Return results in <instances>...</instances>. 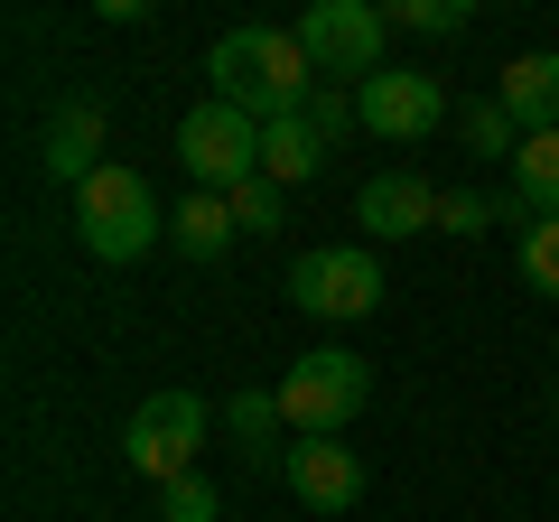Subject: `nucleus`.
Returning <instances> with one entry per match:
<instances>
[{"label": "nucleus", "mask_w": 559, "mask_h": 522, "mask_svg": "<svg viewBox=\"0 0 559 522\" xmlns=\"http://www.w3.org/2000/svg\"><path fill=\"white\" fill-rule=\"evenodd\" d=\"M205 75H215V103H234L252 121H289V112H308L318 66H308L299 28H224Z\"/></svg>", "instance_id": "obj_1"}, {"label": "nucleus", "mask_w": 559, "mask_h": 522, "mask_svg": "<svg viewBox=\"0 0 559 522\" xmlns=\"http://www.w3.org/2000/svg\"><path fill=\"white\" fill-rule=\"evenodd\" d=\"M75 234H84L94 261H140L168 234V215H159V197H150V178L112 159V168H94V178L75 187Z\"/></svg>", "instance_id": "obj_2"}, {"label": "nucleus", "mask_w": 559, "mask_h": 522, "mask_svg": "<svg viewBox=\"0 0 559 522\" xmlns=\"http://www.w3.org/2000/svg\"><path fill=\"white\" fill-rule=\"evenodd\" d=\"M373 402V364L345 355V345H318L280 373V420L299 429V439H345V420Z\"/></svg>", "instance_id": "obj_3"}, {"label": "nucleus", "mask_w": 559, "mask_h": 522, "mask_svg": "<svg viewBox=\"0 0 559 522\" xmlns=\"http://www.w3.org/2000/svg\"><path fill=\"white\" fill-rule=\"evenodd\" d=\"M178 159H187V178H197L205 197H234V187L261 178V121L234 112V103H197V112L178 121Z\"/></svg>", "instance_id": "obj_4"}, {"label": "nucleus", "mask_w": 559, "mask_h": 522, "mask_svg": "<svg viewBox=\"0 0 559 522\" xmlns=\"http://www.w3.org/2000/svg\"><path fill=\"white\" fill-rule=\"evenodd\" d=\"M382 28L392 20H382L373 0H318L299 20V47H308V66H318L326 84H355V75L373 84L382 75Z\"/></svg>", "instance_id": "obj_5"}, {"label": "nucleus", "mask_w": 559, "mask_h": 522, "mask_svg": "<svg viewBox=\"0 0 559 522\" xmlns=\"http://www.w3.org/2000/svg\"><path fill=\"white\" fill-rule=\"evenodd\" d=\"M289 299L308 318H373L382 308V261L355 252V242H318V252L289 261Z\"/></svg>", "instance_id": "obj_6"}, {"label": "nucleus", "mask_w": 559, "mask_h": 522, "mask_svg": "<svg viewBox=\"0 0 559 522\" xmlns=\"http://www.w3.org/2000/svg\"><path fill=\"white\" fill-rule=\"evenodd\" d=\"M197 448H205V402L197 392H150V402L131 411V466L150 485L197 476Z\"/></svg>", "instance_id": "obj_7"}, {"label": "nucleus", "mask_w": 559, "mask_h": 522, "mask_svg": "<svg viewBox=\"0 0 559 522\" xmlns=\"http://www.w3.org/2000/svg\"><path fill=\"white\" fill-rule=\"evenodd\" d=\"M355 121L373 131V141H429V131L448 121V94H439V75L382 66L373 84H355Z\"/></svg>", "instance_id": "obj_8"}, {"label": "nucleus", "mask_w": 559, "mask_h": 522, "mask_svg": "<svg viewBox=\"0 0 559 522\" xmlns=\"http://www.w3.org/2000/svg\"><path fill=\"white\" fill-rule=\"evenodd\" d=\"M280 476H289V495H299L308 513H355V503H364V458H355L345 439L280 448Z\"/></svg>", "instance_id": "obj_9"}, {"label": "nucleus", "mask_w": 559, "mask_h": 522, "mask_svg": "<svg viewBox=\"0 0 559 522\" xmlns=\"http://www.w3.org/2000/svg\"><path fill=\"white\" fill-rule=\"evenodd\" d=\"M439 205H448L439 187H429V178H401V168H382V178L355 187V224H364V234H382V242H392V234H429Z\"/></svg>", "instance_id": "obj_10"}, {"label": "nucleus", "mask_w": 559, "mask_h": 522, "mask_svg": "<svg viewBox=\"0 0 559 522\" xmlns=\"http://www.w3.org/2000/svg\"><path fill=\"white\" fill-rule=\"evenodd\" d=\"M47 168H57L66 187H84L94 168H112V159H103V103L94 94H66L57 103V121H47Z\"/></svg>", "instance_id": "obj_11"}, {"label": "nucleus", "mask_w": 559, "mask_h": 522, "mask_svg": "<svg viewBox=\"0 0 559 522\" xmlns=\"http://www.w3.org/2000/svg\"><path fill=\"white\" fill-rule=\"evenodd\" d=\"M495 103L513 112L522 141H532V131H559V57H550V47L513 57V66H503V84H495Z\"/></svg>", "instance_id": "obj_12"}, {"label": "nucleus", "mask_w": 559, "mask_h": 522, "mask_svg": "<svg viewBox=\"0 0 559 522\" xmlns=\"http://www.w3.org/2000/svg\"><path fill=\"white\" fill-rule=\"evenodd\" d=\"M326 168V131L308 112H289V121H261V178L271 187H308Z\"/></svg>", "instance_id": "obj_13"}, {"label": "nucleus", "mask_w": 559, "mask_h": 522, "mask_svg": "<svg viewBox=\"0 0 559 522\" xmlns=\"http://www.w3.org/2000/svg\"><path fill=\"white\" fill-rule=\"evenodd\" d=\"M513 205H522L532 224L559 215V131H532V141L513 150Z\"/></svg>", "instance_id": "obj_14"}, {"label": "nucleus", "mask_w": 559, "mask_h": 522, "mask_svg": "<svg viewBox=\"0 0 559 522\" xmlns=\"http://www.w3.org/2000/svg\"><path fill=\"white\" fill-rule=\"evenodd\" d=\"M234 234H242V224H234V197H205V187L178 205V215H168V242H178L187 261H215Z\"/></svg>", "instance_id": "obj_15"}, {"label": "nucleus", "mask_w": 559, "mask_h": 522, "mask_svg": "<svg viewBox=\"0 0 559 522\" xmlns=\"http://www.w3.org/2000/svg\"><path fill=\"white\" fill-rule=\"evenodd\" d=\"M382 20H392V28H419V38H457L476 10H466V0H401V10H382Z\"/></svg>", "instance_id": "obj_16"}, {"label": "nucleus", "mask_w": 559, "mask_h": 522, "mask_svg": "<svg viewBox=\"0 0 559 522\" xmlns=\"http://www.w3.org/2000/svg\"><path fill=\"white\" fill-rule=\"evenodd\" d=\"M466 141H476V159H513L522 131H513V112H503V103H466Z\"/></svg>", "instance_id": "obj_17"}, {"label": "nucleus", "mask_w": 559, "mask_h": 522, "mask_svg": "<svg viewBox=\"0 0 559 522\" xmlns=\"http://www.w3.org/2000/svg\"><path fill=\"white\" fill-rule=\"evenodd\" d=\"M522 281H532L540 299H559V215L522 234Z\"/></svg>", "instance_id": "obj_18"}, {"label": "nucleus", "mask_w": 559, "mask_h": 522, "mask_svg": "<svg viewBox=\"0 0 559 522\" xmlns=\"http://www.w3.org/2000/svg\"><path fill=\"white\" fill-rule=\"evenodd\" d=\"M224 503H215V485L205 476H168L159 485V522H215Z\"/></svg>", "instance_id": "obj_19"}, {"label": "nucleus", "mask_w": 559, "mask_h": 522, "mask_svg": "<svg viewBox=\"0 0 559 522\" xmlns=\"http://www.w3.org/2000/svg\"><path fill=\"white\" fill-rule=\"evenodd\" d=\"M280 197H289V187H271V178L234 187V224H242V234H280V224H289V215H280Z\"/></svg>", "instance_id": "obj_20"}, {"label": "nucleus", "mask_w": 559, "mask_h": 522, "mask_svg": "<svg viewBox=\"0 0 559 522\" xmlns=\"http://www.w3.org/2000/svg\"><path fill=\"white\" fill-rule=\"evenodd\" d=\"M234 429H242V439H252V458H271V448H261V439H271V429H280V392H242V402H234Z\"/></svg>", "instance_id": "obj_21"}, {"label": "nucleus", "mask_w": 559, "mask_h": 522, "mask_svg": "<svg viewBox=\"0 0 559 522\" xmlns=\"http://www.w3.org/2000/svg\"><path fill=\"white\" fill-rule=\"evenodd\" d=\"M308 121H318L326 150H336V141H345V121H355V94H336V84H326V94H308Z\"/></svg>", "instance_id": "obj_22"}, {"label": "nucleus", "mask_w": 559, "mask_h": 522, "mask_svg": "<svg viewBox=\"0 0 559 522\" xmlns=\"http://www.w3.org/2000/svg\"><path fill=\"white\" fill-rule=\"evenodd\" d=\"M439 224H448V234H485V224H495V205H485V197H448Z\"/></svg>", "instance_id": "obj_23"}]
</instances>
